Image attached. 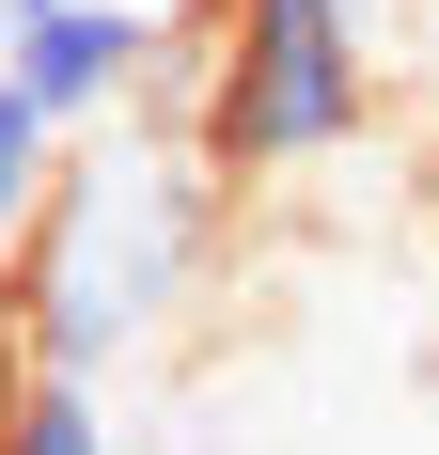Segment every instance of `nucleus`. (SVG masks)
Returning <instances> with one entry per match:
<instances>
[{
  "label": "nucleus",
  "instance_id": "f257e3e1",
  "mask_svg": "<svg viewBox=\"0 0 439 455\" xmlns=\"http://www.w3.org/2000/svg\"><path fill=\"white\" fill-rule=\"evenodd\" d=\"M157 283H173V220H157V173H79L47 188V220L16 235V346L32 377H110L157 315Z\"/></svg>",
  "mask_w": 439,
  "mask_h": 455
},
{
  "label": "nucleus",
  "instance_id": "f03ea898",
  "mask_svg": "<svg viewBox=\"0 0 439 455\" xmlns=\"http://www.w3.org/2000/svg\"><path fill=\"white\" fill-rule=\"evenodd\" d=\"M361 0H220L204 47V157L220 173H299L330 141H361Z\"/></svg>",
  "mask_w": 439,
  "mask_h": 455
},
{
  "label": "nucleus",
  "instance_id": "7ed1b4c3",
  "mask_svg": "<svg viewBox=\"0 0 439 455\" xmlns=\"http://www.w3.org/2000/svg\"><path fill=\"white\" fill-rule=\"evenodd\" d=\"M157 47H173V32H157L141 0H32V16H16V94L79 141V126H110V110L141 94Z\"/></svg>",
  "mask_w": 439,
  "mask_h": 455
},
{
  "label": "nucleus",
  "instance_id": "20e7f679",
  "mask_svg": "<svg viewBox=\"0 0 439 455\" xmlns=\"http://www.w3.org/2000/svg\"><path fill=\"white\" fill-rule=\"evenodd\" d=\"M47 188H63V126H47L32 94L0 79V251H16V235L47 220Z\"/></svg>",
  "mask_w": 439,
  "mask_h": 455
},
{
  "label": "nucleus",
  "instance_id": "39448f33",
  "mask_svg": "<svg viewBox=\"0 0 439 455\" xmlns=\"http://www.w3.org/2000/svg\"><path fill=\"white\" fill-rule=\"evenodd\" d=\"M0 455H110V409H94V377H32V393L0 409Z\"/></svg>",
  "mask_w": 439,
  "mask_h": 455
},
{
  "label": "nucleus",
  "instance_id": "423d86ee",
  "mask_svg": "<svg viewBox=\"0 0 439 455\" xmlns=\"http://www.w3.org/2000/svg\"><path fill=\"white\" fill-rule=\"evenodd\" d=\"M16 16H32V0H0V79H16Z\"/></svg>",
  "mask_w": 439,
  "mask_h": 455
}]
</instances>
